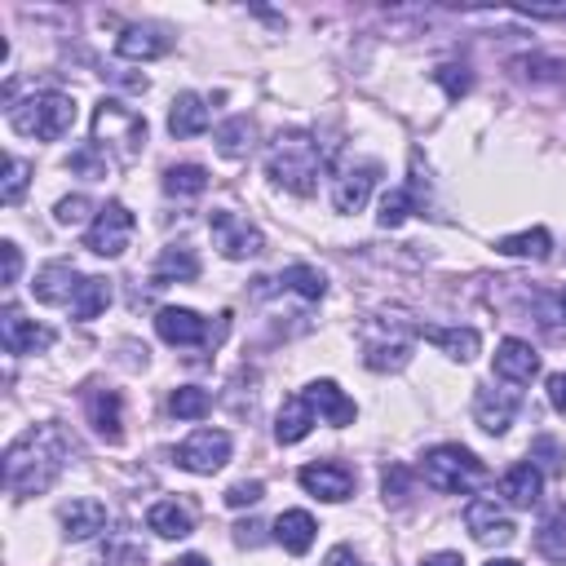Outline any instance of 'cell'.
<instances>
[{"label": "cell", "mask_w": 566, "mask_h": 566, "mask_svg": "<svg viewBox=\"0 0 566 566\" xmlns=\"http://www.w3.org/2000/svg\"><path fill=\"white\" fill-rule=\"evenodd\" d=\"M279 283H283V287H292V292H296V296H305V301H323V296H327V274H323V270H314V265H305V261L287 265V270L279 274Z\"/></svg>", "instance_id": "d6a6232c"}, {"label": "cell", "mask_w": 566, "mask_h": 566, "mask_svg": "<svg viewBox=\"0 0 566 566\" xmlns=\"http://www.w3.org/2000/svg\"><path fill=\"white\" fill-rule=\"evenodd\" d=\"M411 336L416 323L402 314H376L363 323V363L371 371H402L411 363Z\"/></svg>", "instance_id": "5b68a950"}, {"label": "cell", "mask_w": 566, "mask_h": 566, "mask_svg": "<svg viewBox=\"0 0 566 566\" xmlns=\"http://www.w3.org/2000/svg\"><path fill=\"white\" fill-rule=\"evenodd\" d=\"M106 566H146V548L133 544V539H111L106 553H102Z\"/></svg>", "instance_id": "f35d334b"}, {"label": "cell", "mask_w": 566, "mask_h": 566, "mask_svg": "<svg viewBox=\"0 0 566 566\" xmlns=\"http://www.w3.org/2000/svg\"><path fill=\"white\" fill-rule=\"evenodd\" d=\"M208 234H212V248L226 261H248V256H261L265 252V234L248 217H239L230 208H212L208 212Z\"/></svg>", "instance_id": "52a82bcc"}, {"label": "cell", "mask_w": 566, "mask_h": 566, "mask_svg": "<svg viewBox=\"0 0 566 566\" xmlns=\"http://www.w3.org/2000/svg\"><path fill=\"white\" fill-rule=\"evenodd\" d=\"M464 526H469V535L482 539V544H509V539L517 535V526L504 517V509H500L495 500H469Z\"/></svg>", "instance_id": "e0dca14e"}, {"label": "cell", "mask_w": 566, "mask_h": 566, "mask_svg": "<svg viewBox=\"0 0 566 566\" xmlns=\"http://www.w3.org/2000/svg\"><path fill=\"white\" fill-rule=\"evenodd\" d=\"M212 124V111H208V102L199 97V93H177L172 97V106H168V133L172 137H199L203 128Z\"/></svg>", "instance_id": "d4e9b609"}, {"label": "cell", "mask_w": 566, "mask_h": 566, "mask_svg": "<svg viewBox=\"0 0 566 566\" xmlns=\"http://www.w3.org/2000/svg\"><path fill=\"white\" fill-rule=\"evenodd\" d=\"M420 469H424V482H429L433 491H447V495H469L473 486L486 482V464H482L469 447H460V442L429 447Z\"/></svg>", "instance_id": "8992f818"}, {"label": "cell", "mask_w": 566, "mask_h": 566, "mask_svg": "<svg viewBox=\"0 0 566 566\" xmlns=\"http://www.w3.org/2000/svg\"><path fill=\"white\" fill-rule=\"evenodd\" d=\"M75 287H80V274H75L71 261H49V265H40L35 279H31V296H35L40 305H71Z\"/></svg>", "instance_id": "5bb4252c"}, {"label": "cell", "mask_w": 566, "mask_h": 566, "mask_svg": "<svg viewBox=\"0 0 566 566\" xmlns=\"http://www.w3.org/2000/svg\"><path fill=\"white\" fill-rule=\"evenodd\" d=\"M323 566H363V557H358V553H354L349 544H336V548H327Z\"/></svg>", "instance_id": "bcb514c9"}, {"label": "cell", "mask_w": 566, "mask_h": 566, "mask_svg": "<svg viewBox=\"0 0 566 566\" xmlns=\"http://www.w3.org/2000/svg\"><path fill=\"white\" fill-rule=\"evenodd\" d=\"M62 535L66 539H93L97 531H106V504L93 495H80L71 504H62Z\"/></svg>", "instance_id": "7402d4cb"}, {"label": "cell", "mask_w": 566, "mask_h": 566, "mask_svg": "<svg viewBox=\"0 0 566 566\" xmlns=\"http://www.w3.org/2000/svg\"><path fill=\"white\" fill-rule=\"evenodd\" d=\"M88 199L84 195H66V199H57V208H53V217H57V226H80L84 217H88Z\"/></svg>", "instance_id": "b9f144b4"}, {"label": "cell", "mask_w": 566, "mask_h": 566, "mask_svg": "<svg viewBox=\"0 0 566 566\" xmlns=\"http://www.w3.org/2000/svg\"><path fill=\"white\" fill-rule=\"evenodd\" d=\"M256 531H261V522H243V526H234V539L248 548V544H256V539H261Z\"/></svg>", "instance_id": "c3c4849f"}, {"label": "cell", "mask_w": 566, "mask_h": 566, "mask_svg": "<svg viewBox=\"0 0 566 566\" xmlns=\"http://www.w3.org/2000/svg\"><path fill=\"white\" fill-rule=\"evenodd\" d=\"M133 230H137L133 212H128L119 199H111V203L97 208L93 226L84 230V248H88L93 256H124L128 243H133Z\"/></svg>", "instance_id": "ba28073f"}, {"label": "cell", "mask_w": 566, "mask_h": 566, "mask_svg": "<svg viewBox=\"0 0 566 566\" xmlns=\"http://www.w3.org/2000/svg\"><path fill=\"white\" fill-rule=\"evenodd\" d=\"M380 491H385V504H407L411 500V473H407V464H389L385 478H380Z\"/></svg>", "instance_id": "8d00e7d4"}, {"label": "cell", "mask_w": 566, "mask_h": 566, "mask_svg": "<svg viewBox=\"0 0 566 566\" xmlns=\"http://www.w3.org/2000/svg\"><path fill=\"white\" fill-rule=\"evenodd\" d=\"M531 460H539V464H544V469H548V473H557V469H562V460H566V455H562V447H557V442H553V438H544V433H539V438H535V442H531Z\"/></svg>", "instance_id": "7bdbcfd3"}, {"label": "cell", "mask_w": 566, "mask_h": 566, "mask_svg": "<svg viewBox=\"0 0 566 566\" xmlns=\"http://www.w3.org/2000/svg\"><path fill=\"white\" fill-rule=\"evenodd\" d=\"M155 332L168 345H203L208 340V318H199L195 310H181V305H164L155 314Z\"/></svg>", "instance_id": "ac0fdd59"}, {"label": "cell", "mask_w": 566, "mask_h": 566, "mask_svg": "<svg viewBox=\"0 0 566 566\" xmlns=\"http://www.w3.org/2000/svg\"><path fill=\"white\" fill-rule=\"evenodd\" d=\"M172 566H208V562H203V557H199V553H186V557H177V562H172Z\"/></svg>", "instance_id": "f907efd6"}, {"label": "cell", "mask_w": 566, "mask_h": 566, "mask_svg": "<svg viewBox=\"0 0 566 566\" xmlns=\"http://www.w3.org/2000/svg\"><path fill=\"white\" fill-rule=\"evenodd\" d=\"M535 548H539V557H548V562H566V504H557V509L539 522Z\"/></svg>", "instance_id": "1f68e13d"}, {"label": "cell", "mask_w": 566, "mask_h": 566, "mask_svg": "<svg viewBox=\"0 0 566 566\" xmlns=\"http://www.w3.org/2000/svg\"><path fill=\"white\" fill-rule=\"evenodd\" d=\"M495 252H504V256H531V261H544V256L553 252V234H548L544 226L522 230V234H504V239L495 243Z\"/></svg>", "instance_id": "4dcf8cb0"}, {"label": "cell", "mask_w": 566, "mask_h": 566, "mask_svg": "<svg viewBox=\"0 0 566 566\" xmlns=\"http://www.w3.org/2000/svg\"><path fill=\"white\" fill-rule=\"evenodd\" d=\"M265 172H270V181H279L292 195H314L318 190V172H323V150L301 128L279 133L265 146Z\"/></svg>", "instance_id": "7a4b0ae2"}, {"label": "cell", "mask_w": 566, "mask_h": 566, "mask_svg": "<svg viewBox=\"0 0 566 566\" xmlns=\"http://www.w3.org/2000/svg\"><path fill=\"white\" fill-rule=\"evenodd\" d=\"M164 190L177 195V199H195V195L208 190V172H203L199 164H172V168L164 172Z\"/></svg>", "instance_id": "836d02e7"}, {"label": "cell", "mask_w": 566, "mask_h": 566, "mask_svg": "<svg viewBox=\"0 0 566 566\" xmlns=\"http://www.w3.org/2000/svg\"><path fill=\"white\" fill-rule=\"evenodd\" d=\"M71 168L84 172V177H106V172H111V159H106V150H97V146L88 142L84 150L71 155Z\"/></svg>", "instance_id": "ab89813d"}, {"label": "cell", "mask_w": 566, "mask_h": 566, "mask_svg": "<svg viewBox=\"0 0 566 566\" xmlns=\"http://www.w3.org/2000/svg\"><path fill=\"white\" fill-rule=\"evenodd\" d=\"M0 345H4V354H35V349L53 345V327H44V323H35L9 305L0 314Z\"/></svg>", "instance_id": "30bf717a"}, {"label": "cell", "mask_w": 566, "mask_h": 566, "mask_svg": "<svg viewBox=\"0 0 566 566\" xmlns=\"http://www.w3.org/2000/svg\"><path fill=\"white\" fill-rule=\"evenodd\" d=\"M199 279V256L186 243H168L150 270V287H168V283H195Z\"/></svg>", "instance_id": "603a6c76"}, {"label": "cell", "mask_w": 566, "mask_h": 566, "mask_svg": "<svg viewBox=\"0 0 566 566\" xmlns=\"http://www.w3.org/2000/svg\"><path fill=\"white\" fill-rule=\"evenodd\" d=\"M84 411H88V424L97 429L102 442H119L124 438V411H119V394L115 389H88L84 394Z\"/></svg>", "instance_id": "d6986e66"}, {"label": "cell", "mask_w": 566, "mask_h": 566, "mask_svg": "<svg viewBox=\"0 0 566 566\" xmlns=\"http://www.w3.org/2000/svg\"><path fill=\"white\" fill-rule=\"evenodd\" d=\"M314 535H318V522H314L305 509H283V513L274 517V539H279V544L292 553V557L310 553Z\"/></svg>", "instance_id": "83f0119b"}, {"label": "cell", "mask_w": 566, "mask_h": 566, "mask_svg": "<svg viewBox=\"0 0 566 566\" xmlns=\"http://www.w3.org/2000/svg\"><path fill=\"white\" fill-rule=\"evenodd\" d=\"M296 482H301L310 495L327 500V504H340V500H349V495H354V473H349L345 464H336V460L305 464V469L296 473Z\"/></svg>", "instance_id": "4fadbf2b"}, {"label": "cell", "mask_w": 566, "mask_h": 566, "mask_svg": "<svg viewBox=\"0 0 566 566\" xmlns=\"http://www.w3.org/2000/svg\"><path fill=\"white\" fill-rule=\"evenodd\" d=\"M517 407H522V398H517V389H495V385H478V394H473V420H478V429H486V433H504L509 424H513V416H517Z\"/></svg>", "instance_id": "8fae6325"}, {"label": "cell", "mask_w": 566, "mask_h": 566, "mask_svg": "<svg viewBox=\"0 0 566 566\" xmlns=\"http://www.w3.org/2000/svg\"><path fill=\"white\" fill-rule=\"evenodd\" d=\"M310 429H314V407L305 402V394L283 398V407H279V416H274V442H279V447H292V442H301Z\"/></svg>", "instance_id": "4316f807"}, {"label": "cell", "mask_w": 566, "mask_h": 566, "mask_svg": "<svg viewBox=\"0 0 566 566\" xmlns=\"http://www.w3.org/2000/svg\"><path fill=\"white\" fill-rule=\"evenodd\" d=\"M168 407H172L177 420H199V416L212 411V394L208 389H195V385H181V389H172Z\"/></svg>", "instance_id": "d590c367"}, {"label": "cell", "mask_w": 566, "mask_h": 566, "mask_svg": "<svg viewBox=\"0 0 566 566\" xmlns=\"http://www.w3.org/2000/svg\"><path fill=\"white\" fill-rule=\"evenodd\" d=\"M27 177H31V168H27V159H18V155H9L4 159V203H18L22 199V190H27Z\"/></svg>", "instance_id": "74e56055"}, {"label": "cell", "mask_w": 566, "mask_h": 566, "mask_svg": "<svg viewBox=\"0 0 566 566\" xmlns=\"http://www.w3.org/2000/svg\"><path fill=\"white\" fill-rule=\"evenodd\" d=\"M252 137H256L252 119H248V115H234V119H226V124L217 128V150H221L226 159H248V155H252Z\"/></svg>", "instance_id": "f546056e"}, {"label": "cell", "mask_w": 566, "mask_h": 566, "mask_svg": "<svg viewBox=\"0 0 566 566\" xmlns=\"http://www.w3.org/2000/svg\"><path fill=\"white\" fill-rule=\"evenodd\" d=\"M0 252H4V283H18V270H22V252H18V243H0Z\"/></svg>", "instance_id": "f6af8a7d"}, {"label": "cell", "mask_w": 566, "mask_h": 566, "mask_svg": "<svg viewBox=\"0 0 566 566\" xmlns=\"http://www.w3.org/2000/svg\"><path fill=\"white\" fill-rule=\"evenodd\" d=\"M4 115L22 137L57 142V137H66L75 128V97L57 93V88H44V93H31L27 102H9Z\"/></svg>", "instance_id": "3957f363"}, {"label": "cell", "mask_w": 566, "mask_h": 566, "mask_svg": "<svg viewBox=\"0 0 566 566\" xmlns=\"http://www.w3.org/2000/svg\"><path fill=\"white\" fill-rule=\"evenodd\" d=\"M411 208H416V195H411V186H394V190L380 199V212H376V221H380L385 230H398V226L411 217Z\"/></svg>", "instance_id": "e575fe53"}, {"label": "cell", "mask_w": 566, "mask_h": 566, "mask_svg": "<svg viewBox=\"0 0 566 566\" xmlns=\"http://www.w3.org/2000/svg\"><path fill=\"white\" fill-rule=\"evenodd\" d=\"M305 402L314 407L318 420H327V424H336V429L354 424V416H358L354 398H345V389H340L336 380H310V385H305Z\"/></svg>", "instance_id": "2e32d148"}, {"label": "cell", "mask_w": 566, "mask_h": 566, "mask_svg": "<svg viewBox=\"0 0 566 566\" xmlns=\"http://www.w3.org/2000/svg\"><path fill=\"white\" fill-rule=\"evenodd\" d=\"M539 491H544V469H539L535 460H517V464L504 469V478H500V495H504L513 509H531V504L539 500Z\"/></svg>", "instance_id": "44dd1931"}, {"label": "cell", "mask_w": 566, "mask_h": 566, "mask_svg": "<svg viewBox=\"0 0 566 566\" xmlns=\"http://www.w3.org/2000/svg\"><path fill=\"white\" fill-rule=\"evenodd\" d=\"M261 495H265V486H261L256 478H248V482H234V486L226 491V504H230V509H248V504H256Z\"/></svg>", "instance_id": "ee69618b"}, {"label": "cell", "mask_w": 566, "mask_h": 566, "mask_svg": "<svg viewBox=\"0 0 566 566\" xmlns=\"http://www.w3.org/2000/svg\"><path fill=\"white\" fill-rule=\"evenodd\" d=\"M376 177H380V164H371V159L340 168V177H332V208L336 212H358L367 203Z\"/></svg>", "instance_id": "7c38bea8"}, {"label": "cell", "mask_w": 566, "mask_h": 566, "mask_svg": "<svg viewBox=\"0 0 566 566\" xmlns=\"http://www.w3.org/2000/svg\"><path fill=\"white\" fill-rule=\"evenodd\" d=\"M495 376L509 385H531L539 376V354L531 349V340H517V336L500 340L495 345Z\"/></svg>", "instance_id": "9a60e30c"}, {"label": "cell", "mask_w": 566, "mask_h": 566, "mask_svg": "<svg viewBox=\"0 0 566 566\" xmlns=\"http://www.w3.org/2000/svg\"><path fill=\"white\" fill-rule=\"evenodd\" d=\"M172 49V40L159 31V27H124L119 40H115V53L128 57V62H155Z\"/></svg>", "instance_id": "cb8c5ba5"}, {"label": "cell", "mask_w": 566, "mask_h": 566, "mask_svg": "<svg viewBox=\"0 0 566 566\" xmlns=\"http://www.w3.org/2000/svg\"><path fill=\"white\" fill-rule=\"evenodd\" d=\"M416 336H424L433 349H442L451 363H469L482 345V336L473 327H438V323H416Z\"/></svg>", "instance_id": "ffe728a7"}, {"label": "cell", "mask_w": 566, "mask_h": 566, "mask_svg": "<svg viewBox=\"0 0 566 566\" xmlns=\"http://www.w3.org/2000/svg\"><path fill=\"white\" fill-rule=\"evenodd\" d=\"M486 566H522V562H513V557H491Z\"/></svg>", "instance_id": "816d5d0a"}, {"label": "cell", "mask_w": 566, "mask_h": 566, "mask_svg": "<svg viewBox=\"0 0 566 566\" xmlns=\"http://www.w3.org/2000/svg\"><path fill=\"white\" fill-rule=\"evenodd\" d=\"M146 526L159 535V539H181L195 531V509L186 500H155L146 509Z\"/></svg>", "instance_id": "484cf974"}, {"label": "cell", "mask_w": 566, "mask_h": 566, "mask_svg": "<svg viewBox=\"0 0 566 566\" xmlns=\"http://www.w3.org/2000/svg\"><path fill=\"white\" fill-rule=\"evenodd\" d=\"M71 455H75V442L57 420L31 424L4 451V486L13 495H40L62 478Z\"/></svg>", "instance_id": "6da1fadb"}, {"label": "cell", "mask_w": 566, "mask_h": 566, "mask_svg": "<svg viewBox=\"0 0 566 566\" xmlns=\"http://www.w3.org/2000/svg\"><path fill=\"white\" fill-rule=\"evenodd\" d=\"M172 460L190 473H217L226 460H230V433L226 429H195L177 451Z\"/></svg>", "instance_id": "9c48e42d"}, {"label": "cell", "mask_w": 566, "mask_h": 566, "mask_svg": "<svg viewBox=\"0 0 566 566\" xmlns=\"http://www.w3.org/2000/svg\"><path fill=\"white\" fill-rule=\"evenodd\" d=\"M93 146L111 150L115 164H133L146 150V115H137L115 97H102L93 106Z\"/></svg>", "instance_id": "277c9868"}, {"label": "cell", "mask_w": 566, "mask_h": 566, "mask_svg": "<svg viewBox=\"0 0 566 566\" xmlns=\"http://www.w3.org/2000/svg\"><path fill=\"white\" fill-rule=\"evenodd\" d=\"M562 314H566V292H562Z\"/></svg>", "instance_id": "f5cc1de1"}, {"label": "cell", "mask_w": 566, "mask_h": 566, "mask_svg": "<svg viewBox=\"0 0 566 566\" xmlns=\"http://www.w3.org/2000/svg\"><path fill=\"white\" fill-rule=\"evenodd\" d=\"M548 402L566 416V371H557V376H548Z\"/></svg>", "instance_id": "7dc6e473"}, {"label": "cell", "mask_w": 566, "mask_h": 566, "mask_svg": "<svg viewBox=\"0 0 566 566\" xmlns=\"http://www.w3.org/2000/svg\"><path fill=\"white\" fill-rule=\"evenodd\" d=\"M433 80H438V84L447 88V97H464V93H469V84H473L469 66H455V62L438 66V71H433Z\"/></svg>", "instance_id": "60d3db41"}, {"label": "cell", "mask_w": 566, "mask_h": 566, "mask_svg": "<svg viewBox=\"0 0 566 566\" xmlns=\"http://www.w3.org/2000/svg\"><path fill=\"white\" fill-rule=\"evenodd\" d=\"M106 305H111V279H102V274L80 279V287H75V296H71V314H75L80 323H88V318H97Z\"/></svg>", "instance_id": "f1b7e54d"}, {"label": "cell", "mask_w": 566, "mask_h": 566, "mask_svg": "<svg viewBox=\"0 0 566 566\" xmlns=\"http://www.w3.org/2000/svg\"><path fill=\"white\" fill-rule=\"evenodd\" d=\"M420 566H464V557H460V553H433V557H424Z\"/></svg>", "instance_id": "681fc988"}]
</instances>
